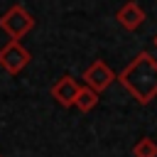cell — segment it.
<instances>
[{"label": "cell", "instance_id": "obj_6", "mask_svg": "<svg viewBox=\"0 0 157 157\" xmlns=\"http://www.w3.org/2000/svg\"><path fill=\"white\" fill-rule=\"evenodd\" d=\"M115 20H118L125 29H137V27L145 22V10H142L137 2H125V5L115 12Z\"/></svg>", "mask_w": 157, "mask_h": 157}, {"label": "cell", "instance_id": "obj_8", "mask_svg": "<svg viewBox=\"0 0 157 157\" xmlns=\"http://www.w3.org/2000/svg\"><path fill=\"white\" fill-rule=\"evenodd\" d=\"M132 157H157V142L152 137H142L132 147Z\"/></svg>", "mask_w": 157, "mask_h": 157}, {"label": "cell", "instance_id": "obj_1", "mask_svg": "<svg viewBox=\"0 0 157 157\" xmlns=\"http://www.w3.org/2000/svg\"><path fill=\"white\" fill-rule=\"evenodd\" d=\"M125 91L142 105L157 98V59L150 52H140L118 76Z\"/></svg>", "mask_w": 157, "mask_h": 157}, {"label": "cell", "instance_id": "obj_5", "mask_svg": "<svg viewBox=\"0 0 157 157\" xmlns=\"http://www.w3.org/2000/svg\"><path fill=\"white\" fill-rule=\"evenodd\" d=\"M76 93H78V81L74 76H61L54 86H52V98L61 105V108H71L74 101H76Z\"/></svg>", "mask_w": 157, "mask_h": 157}, {"label": "cell", "instance_id": "obj_2", "mask_svg": "<svg viewBox=\"0 0 157 157\" xmlns=\"http://www.w3.org/2000/svg\"><path fill=\"white\" fill-rule=\"evenodd\" d=\"M32 27H34V17H32L22 5H12V7L0 17V29L7 32L10 42H20Z\"/></svg>", "mask_w": 157, "mask_h": 157}, {"label": "cell", "instance_id": "obj_9", "mask_svg": "<svg viewBox=\"0 0 157 157\" xmlns=\"http://www.w3.org/2000/svg\"><path fill=\"white\" fill-rule=\"evenodd\" d=\"M155 47H157V37H155Z\"/></svg>", "mask_w": 157, "mask_h": 157}, {"label": "cell", "instance_id": "obj_4", "mask_svg": "<svg viewBox=\"0 0 157 157\" xmlns=\"http://www.w3.org/2000/svg\"><path fill=\"white\" fill-rule=\"evenodd\" d=\"M113 81H115L113 69H110L105 61H101V59H96V61H93V64L83 71V83H86V88H91L93 93L105 91Z\"/></svg>", "mask_w": 157, "mask_h": 157}, {"label": "cell", "instance_id": "obj_7", "mask_svg": "<svg viewBox=\"0 0 157 157\" xmlns=\"http://www.w3.org/2000/svg\"><path fill=\"white\" fill-rule=\"evenodd\" d=\"M74 105H76L81 113H88V110H93V108L98 105V93H93V91L86 88V86H78V93H76Z\"/></svg>", "mask_w": 157, "mask_h": 157}, {"label": "cell", "instance_id": "obj_3", "mask_svg": "<svg viewBox=\"0 0 157 157\" xmlns=\"http://www.w3.org/2000/svg\"><path fill=\"white\" fill-rule=\"evenodd\" d=\"M29 61H32V56H29V52H27L20 42H7V44L0 49V66H2L7 74H12V76H17Z\"/></svg>", "mask_w": 157, "mask_h": 157}]
</instances>
